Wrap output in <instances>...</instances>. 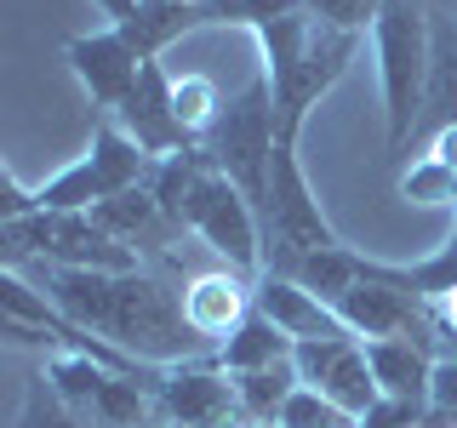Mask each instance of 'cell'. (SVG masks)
<instances>
[{"mask_svg": "<svg viewBox=\"0 0 457 428\" xmlns=\"http://www.w3.org/2000/svg\"><path fill=\"white\" fill-rule=\"evenodd\" d=\"M366 366L378 377V394L428 406V383H435V354L411 337H371L366 342Z\"/></svg>", "mask_w": 457, "mask_h": 428, "instance_id": "cell-16", "label": "cell"}, {"mask_svg": "<svg viewBox=\"0 0 457 428\" xmlns=\"http://www.w3.org/2000/svg\"><path fill=\"white\" fill-rule=\"evenodd\" d=\"M297 377H303V389L326 394L337 411H349L354 423L366 417L371 406H378V377H371L366 366V342L361 337H320V342H297L292 354Z\"/></svg>", "mask_w": 457, "mask_h": 428, "instance_id": "cell-8", "label": "cell"}, {"mask_svg": "<svg viewBox=\"0 0 457 428\" xmlns=\"http://www.w3.org/2000/svg\"><path fill=\"white\" fill-rule=\"evenodd\" d=\"M92 6H97V12H104V18H109V23H126V18H132V12L143 6V0H92Z\"/></svg>", "mask_w": 457, "mask_h": 428, "instance_id": "cell-30", "label": "cell"}, {"mask_svg": "<svg viewBox=\"0 0 457 428\" xmlns=\"http://www.w3.org/2000/svg\"><path fill=\"white\" fill-rule=\"evenodd\" d=\"M252 309H257V280L240 275V268H206V275L183 280V314H189L195 337L206 349H223L246 325Z\"/></svg>", "mask_w": 457, "mask_h": 428, "instance_id": "cell-12", "label": "cell"}, {"mask_svg": "<svg viewBox=\"0 0 457 428\" xmlns=\"http://www.w3.org/2000/svg\"><path fill=\"white\" fill-rule=\"evenodd\" d=\"M92 223L104 228V235H114L120 246H132L137 257L149 251V246H166V240H183V235H189L183 223H171L166 211H161V200L149 194V183H143V189H126V194L97 200V206H92Z\"/></svg>", "mask_w": 457, "mask_h": 428, "instance_id": "cell-14", "label": "cell"}, {"mask_svg": "<svg viewBox=\"0 0 457 428\" xmlns=\"http://www.w3.org/2000/svg\"><path fill=\"white\" fill-rule=\"evenodd\" d=\"M257 223H263V275H297L314 251L343 246L337 228L326 223L320 200H314L303 160H297V143H280L275 149V171H269V200L257 206Z\"/></svg>", "mask_w": 457, "mask_h": 428, "instance_id": "cell-4", "label": "cell"}, {"mask_svg": "<svg viewBox=\"0 0 457 428\" xmlns=\"http://www.w3.org/2000/svg\"><path fill=\"white\" fill-rule=\"evenodd\" d=\"M309 18L326 23V29H343V35H366L371 23H378L383 0H303Z\"/></svg>", "mask_w": 457, "mask_h": 428, "instance_id": "cell-26", "label": "cell"}, {"mask_svg": "<svg viewBox=\"0 0 457 428\" xmlns=\"http://www.w3.org/2000/svg\"><path fill=\"white\" fill-rule=\"evenodd\" d=\"M166 428H240V423H166Z\"/></svg>", "mask_w": 457, "mask_h": 428, "instance_id": "cell-32", "label": "cell"}, {"mask_svg": "<svg viewBox=\"0 0 457 428\" xmlns=\"http://www.w3.org/2000/svg\"><path fill=\"white\" fill-rule=\"evenodd\" d=\"M183 6H206V0H183Z\"/></svg>", "mask_w": 457, "mask_h": 428, "instance_id": "cell-33", "label": "cell"}, {"mask_svg": "<svg viewBox=\"0 0 457 428\" xmlns=\"http://www.w3.org/2000/svg\"><path fill=\"white\" fill-rule=\"evenodd\" d=\"M6 268L23 263H52V268H104V275H132L143 257L120 246L114 235L92 223V211H35V218H6L0 223Z\"/></svg>", "mask_w": 457, "mask_h": 428, "instance_id": "cell-6", "label": "cell"}, {"mask_svg": "<svg viewBox=\"0 0 457 428\" xmlns=\"http://www.w3.org/2000/svg\"><path fill=\"white\" fill-rule=\"evenodd\" d=\"M149 428H166V423H149Z\"/></svg>", "mask_w": 457, "mask_h": 428, "instance_id": "cell-34", "label": "cell"}, {"mask_svg": "<svg viewBox=\"0 0 457 428\" xmlns=\"http://www.w3.org/2000/svg\"><path fill=\"white\" fill-rule=\"evenodd\" d=\"M435 320H440V332H457V292L435 303Z\"/></svg>", "mask_w": 457, "mask_h": 428, "instance_id": "cell-31", "label": "cell"}, {"mask_svg": "<svg viewBox=\"0 0 457 428\" xmlns=\"http://www.w3.org/2000/svg\"><path fill=\"white\" fill-rule=\"evenodd\" d=\"M97 200H104V177H97L92 154H80V160H69L63 171H52L35 189V211H92ZM35 211H29V218H35Z\"/></svg>", "mask_w": 457, "mask_h": 428, "instance_id": "cell-22", "label": "cell"}, {"mask_svg": "<svg viewBox=\"0 0 457 428\" xmlns=\"http://www.w3.org/2000/svg\"><path fill=\"white\" fill-rule=\"evenodd\" d=\"M246 18V0H206V23H240Z\"/></svg>", "mask_w": 457, "mask_h": 428, "instance_id": "cell-29", "label": "cell"}, {"mask_svg": "<svg viewBox=\"0 0 457 428\" xmlns=\"http://www.w3.org/2000/svg\"><path fill=\"white\" fill-rule=\"evenodd\" d=\"M446 126H457V18L428 12V92H423L418 137H435Z\"/></svg>", "mask_w": 457, "mask_h": 428, "instance_id": "cell-15", "label": "cell"}, {"mask_svg": "<svg viewBox=\"0 0 457 428\" xmlns=\"http://www.w3.org/2000/svg\"><path fill=\"white\" fill-rule=\"evenodd\" d=\"M297 354V342L280 332L275 320H269V314H246V325H240L235 337L223 342L218 349V366L223 371H263V366H280V360H292Z\"/></svg>", "mask_w": 457, "mask_h": 428, "instance_id": "cell-20", "label": "cell"}, {"mask_svg": "<svg viewBox=\"0 0 457 428\" xmlns=\"http://www.w3.org/2000/svg\"><path fill=\"white\" fill-rule=\"evenodd\" d=\"M286 280H297L303 292H314L320 303H343V292H354V285L366 280V257L354 251V246H332V251H314L297 275H286Z\"/></svg>", "mask_w": 457, "mask_h": 428, "instance_id": "cell-21", "label": "cell"}, {"mask_svg": "<svg viewBox=\"0 0 457 428\" xmlns=\"http://www.w3.org/2000/svg\"><path fill=\"white\" fill-rule=\"evenodd\" d=\"M228 377H235V399H240V423L246 428H269V423L280 428L292 394L303 389V377H297L292 360L263 366V371H228Z\"/></svg>", "mask_w": 457, "mask_h": 428, "instance_id": "cell-19", "label": "cell"}, {"mask_svg": "<svg viewBox=\"0 0 457 428\" xmlns=\"http://www.w3.org/2000/svg\"><path fill=\"white\" fill-rule=\"evenodd\" d=\"M400 200H411V206H457V171L440 166L435 154H418L400 171Z\"/></svg>", "mask_w": 457, "mask_h": 428, "instance_id": "cell-23", "label": "cell"}, {"mask_svg": "<svg viewBox=\"0 0 457 428\" xmlns=\"http://www.w3.org/2000/svg\"><path fill=\"white\" fill-rule=\"evenodd\" d=\"M269 428H275V423H269Z\"/></svg>", "mask_w": 457, "mask_h": 428, "instance_id": "cell-35", "label": "cell"}, {"mask_svg": "<svg viewBox=\"0 0 457 428\" xmlns=\"http://www.w3.org/2000/svg\"><path fill=\"white\" fill-rule=\"evenodd\" d=\"M126 40H132V52L143 63H161V52L171 40L195 35V29H206V6H183V0H143L126 23H114Z\"/></svg>", "mask_w": 457, "mask_h": 428, "instance_id": "cell-17", "label": "cell"}, {"mask_svg": "<svg viewBox=\"0 0 457 428\" xmlns=\"http://www.w3.org/2000/svg\"><path fill=\"white\" fill-rule=\"evenodd\" d=\"M428 428H457V360H435V383H428Z\"/></svg>", "mask_w": 457, "mask_h": 428, "instance_id": "cell-27", "label": "cell"}, {"mask_svg": "<svg viewBox=\"0 0 457 428\" xmlns=\"http://www.w3.org/2000/svg\"><path fill=\"white\" fill-rule=\"evenodd\" d=\"M206 160L212 171H223L252 206L269 200V171H275V149H280V120H275V92L257 75L246 80L235 97H223L218 126L206 132Z\"/></svg>", "mask_w": 457, "mask_h": 428, "instance_id": "cell-5", "label": "cell"}, {"mask_svg": "<svg viewBox=\"0 0 457 428\" xmlns=\"http://www.w3.org/2000/svg\"><path fill=\"white\" fill-rule=\"evenodd\" d=\"M12 428H97V423L80 417L75 406H63V394H57L46 383V371H40V377L29 383V399H23V411H18Z\"/></svg>", "mask_w": 457, "mask_h": 428, "instance_id": "cell-24", "label": "cell"}, {"mask_svg": "<svg viewBox=\"0 0 457 428\" xmlns=\"http://www.w3.org/2000/svg\"><path fill=\"white\" fill-rule=\"evenodd\" d=\"M178 223L189 228L206 251L223 257V268H240V275H263V223H257V206L246 194L235 189V183L223 177V171H200V183L189 189L183 200Z\"/></svg>", "mask_w": 457, "mask_h": 428, "instance_id": "cell-7", "label": "cell"}, {"mask_svg": "<svg viewBox=\"0 0 457 428\" xmlns=\"http://www.w3.org/2000/svg\"><path fill=\"white\" fill-rule=\"evenodd\" d=\"M154 417H161V423H240L235 377L218 366V354L166 366L161 389H154ZM240 428H246V423H240Z\"/></svg>", "mask_w": 457, "mask_h": 428, "instance_id": "cell-9", "label": "cell"}, {"mask_svg": "<svg viewBox=\"0 0 457 428\" xmlns=\"http://www.w3.org/2000/svg\"><path fill=\"white\" fill-rule=\"evenodd\" d=\"M252 35H257V46H263V80H269V92H275L280 143H297L309 109L349 75L354 52H361V35L326 29V23H314L309 12L269 18V23H257Z\"/></svg>", "mask_w": 457, "mask_h": 428, "instance_id": "cell-1", "label": "cell"}, {"mask_svg": "<svg viewBox=\"0 0 457 428\" xmlns=\"http://www.w3.org/2000/svg\"><path fill=\"white\" fill-rule=\"evenodd\" d=\"M114 120H120L126 132L143 143V154H149V160H166V154L200 149V143L183 132V120H178V80H171L161 63H143L132 97L114 109Z\"/></svg>", "mask_w": 457, "mask_h": 428, "instance_id": "cell-10", "label": "cell"}, {"mask_svg": "<svg viewBox=\"0 0 457 428\" xmlns=\"http://www.w3.org/2000/svg\"><path fill=\"white\" fill-rule=\"evenodd\" d=\"M428 12L423 0H383L371 23V52H378V92H383V132L389 154L418 143L423 126V92H428Z\"/></svg>", "mask_w": 457, "mask_h": 428, "instance_id": "cell-2", "label": "cell"}, {"mask_svg": "<svg viewBox=\"0 0 457 428\" xmlns=\"http://www.w3.org/2000/svg\"><path fill=\"white\" fill-rule=\"evenodd\" d=\"M86 154H92L97 177H104V200L109 194H126V189H143V183H149V171H154V160L143 154V143L126 132L114 114L92 132V149H86Z\"/></svg>", "mask_w": 457, "mask_h": 428, "instance_id": "cell-18", "label": "cell"}, {"mask_svg": "<svg viewBox=\"0 0 457 428\" xmlns=\"http://www.w3.org/2000/svg\"><path fill=\"white\" fill-rule=\"evenodd\" d=\"M69 57V69H75V80L86 86V97H92L97 109H120L126 97H132V86L143 75V57L132 52V40L120 35V29H92V35H75L63 46Z\"/></svg>", "mask_w": 457, "mask_h": 428, "instance_id": "cell-11", "label": "cell"}, {"mask_svg": "<svg viewBox=\"0 0 457 428\" xmlns=\"http://www.w3.org/2000/svg\"><path fill=\"white\" fill-rule=\"evenodd\" d=\"M109 342H120L132 360L143 366H183V360H206V342L195 337L189 314H183V285H166L161 268H132L114 275V314H109Z\"/></svg>", "mask_w": 457, "mask_h": 428, "instance_id": "cell-3", "label": "cell"}, {"mask_svg": "<svg viewBox=\"0 0 457 428\" xmlns=\"http://www.w3.org/2000/svg\"><path fill=\"white\" fill-rule=\"evenodd\" d=\"M257 314L280 325L292 342H320V337H354L349 325L337 320L332 303H320L314 292H303L297 280L286 275H257Z\"/></svg>", "mask_w": 457, "mask_h": 428, "instance_id": "cell-13", "label": "cell"}, {"mask_svg": "<svg viewBox=\"0 0 457 428\" xmlns=\"http://www.w3.org/2000/svg\"><path fill=\"white\" fill-rule=\"evenodd\" d=\"M428 154H435L440 166H452V171H457V126H446V132L428 137Z\"/></svg>", "mask_w": 457, "mask_h": 428, "instance_id": "cell-28", "label": "cell"}, {"mask_svg": "<svg viewBox=\"0 0 457 428\" xmlns=\"http://www.w3.org/2000/svg\"><path fill=\"white\" fill-rule=\"evenodd\" d=\"M218 114H223V92L206 75H183L178 80V120H183V132L195 143H206V132L218 126Z\"/></svg>", "mask_w": 457, "mask_h": 428, "instance_id": "cell-25", "label": "cell"}]
</instances>
